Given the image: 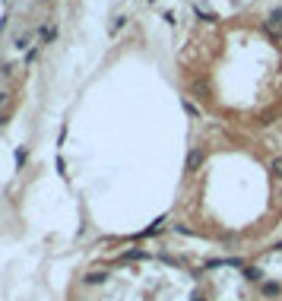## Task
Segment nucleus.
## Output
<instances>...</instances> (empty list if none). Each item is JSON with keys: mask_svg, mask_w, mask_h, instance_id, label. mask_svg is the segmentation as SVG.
I'll return each instance as SVG.
<instances>
[{"mask_svg": "<svg viewBox=\"0 0 282 301\" xmlns=\"http://www.w3.org/2000/svg\"><path fill=\"white\" fill-rule=\"evenodd\" d=\"M6 99H10V92H0V105H3V101H6Z\"/></svg>", "mask_w": 282, "mask_h": 301, "instance_id": "nucleus-11", "label": "nucleus"}, {"mask_svg": "<svg viewBox=\"0 0 282 301\" xmlns=\"http://www.w3.org/2000/svg\"><path fill=\"white\" fill-rule=\"evenodd\" d=\"M54 38H57V29H45V45H51Z\"/></svg>", "mask_w": 282, "mask_h": 301, "instance_id": "nucleus-10", "label": "nucleus"}, {"mask_svg": "<svg viewBox=\"0 0 282 301\" xmlns=\"http://www.w3.org/2000/svg\"><path fill=\"white\" fill-rule=\"evenodd\" d=\"M270 171H273V175H276V178L282 181V152H279V156L270 162Z\"/></svg>", "mask_w": 282, "mask_h": 301, "instance_id": "nucleus-5", "label": "nucleus"}, {"mask_svg": "<svg viewBox=\"0 0 282 301\" xmlns=\"http://www.w3.org/2000/svg\"><path fill=\"white\" fill-rule=\"evenodd\" d=\"M38 3H51V0H38Z\"/></svg>", "mask_w": 282, "mask_h": 301, "instance_id": "nucleus-12", "label": "nucleus"}, {"mask_svg": "<svg viewBox=\"0 0 282 301\" xmlns=\"http://www.w3.org/2000/svg\"><path fill=\"white\" fill-rule=\"evenodd\" d=\"M25 159H29V146H19V149H16V168H22Z\"/></svg>", "mask_w": 282, "mask_h": 301, "instance_id": "nucleus-4", "label": "nucleus"}, {"mask_svg": "<svg viewBox=\"0 0 282 301\" xmlns=\"http://www.w3.org/2000/svg\"><path fill=\"white\" fill-rule=\"evenodd\" d=\"M184 111H187L190 117H196V114H200V108H196V105H190V101H184Z\"/></svg>", "mask_w": 282, "mask_h": 301, "instance_id": "nucleus-9", "label": "nucleus"}, {"mask_svg": "<svg viewBox=\"0 0 282 301\" xmlns=\"http://www.w3.org/2000/svg\"><path fill=\"white\" fill-rule=\"evenodd\" d=\"M263 295H267V298L282 295V286H279V282H263Z\"/></svg>", "mask_w": 282, "mask_h": 301, "instance_id": "nucleus-3", "label": "nucleus"}, {"mask_svg": "<svg viewBox=\"0 0 282 301\" xmlns=\"http://www.w3.org/2000/svg\"><path fill=\"white\" fill-rule=\"evenodd\" d=\"M124 25H127V16H114V22H111V35H117Z\"/></svg>", "mask_w": 282, "mask_h": 301, "instance_id": "nucleus-6", "label": "nucleus"}, {"mask_svg": "<svg viewBox=\"0 0 282 301\" xmlns=\"http://www.w3.org/2000/svg\"><path fill=\"white\" fill-rule=\"evenodd\" d=\"M241 276H244L247 282H260V279H263V270H260V266H244Z\"/></svg>", "mask_w": 282, "mask_h": 301, "instance_id": "nucleus-2", "label": "nucleus"}, {"mask_svg": "<svg viewBox=\"0 0 282 301\" xmlns=\"http://www.w3.org/2000/svg\"><path fill=\"white\" fill-rule=\"evenodd\" d=\"M200 165H203V149L196 146V149L187 152V165H184V171H187V175H196V171H200Z\"/></svg>", "mask_w": 282, "mask_h": 301, "instance_id": "nucleus-1", "label": "nucleus"}, {"mask_svg": "<svg viewBox=\"0 0 282 301\" xmlns=\"http://www.w3.org/2000/svg\"><path fill=\"white\" fill-rule=\"evenodd\" d=\"M105 276H108V273H89V276H86V286H95V282H105Z\"/></svg>", "mask_w": 282, "mask_h": 301, "instance_id": "nucleus-7", "label": "nucleus"}, {"mask_svg": "<svg viewBox=\"0 0 282 301\" xmlns=\"http://www.w3.org/2000/svg\"><path fill=\"white\" fill-rule=\"evenodd\" d=\"M193 13H196V16H200V19H203V22H216V16H212V13H203V10H200V6H196V10H193Z\"/></svg>", "mask_w": 282, "mask_h": 301, "instance_id": "nucleus-8", "label": "nucleus"}]
</instances>
